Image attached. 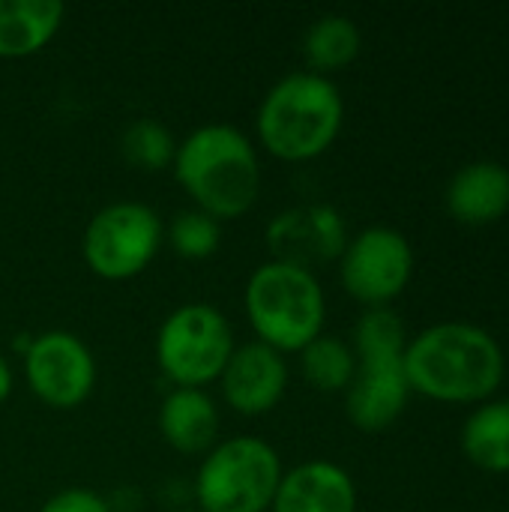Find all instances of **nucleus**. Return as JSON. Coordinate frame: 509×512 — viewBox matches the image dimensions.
<instances>
[{
	"label": "nucleus",
	"instance_id": "a211bd4d",
	"mask_svg": "<svg viewBox=\"0 0 509 512\" xmlns=\"http://www.w3.org/2000/svg\"><path fill=\"white\" fill-rule=\"evenodd\" d=\"M462 453L480 471L509 474V399H489L468 414Z\"/></svg>",
	"mask_w": 509,
	"mask_h": 512
},
{
	"label": "nucleus",
	"instance_id": "7ed1b4c3",
	"mask_svg": "<svg viewBox=\"0 0 509 512\" xmlns=\"http://www.w3.org/2000/svg\"><path fill=\"white\" fill-rule=\"evenodd\" d=\"M345 123V99L333 78L309 69L282 75L258 102L255 138L279 162H312L324 156Z\"/></svg>",
	"mask_w": 509,
	"mask_h": 512
},
{
	"label": "nucleus",
	"instance_id": "423d86ee",
	"mask_svg": "<svg viewBox=\"0 0 509 512\" xmlns=\"http://www.w3.org/2000/svg\"><path fill=\"white\" fill-rule=\"evenodd\" d=\"M237 348L234 327L213 303L177 306L156 333V363L174 387L207 390Z\"/></svg>",
	"mask_w": 509,
	"mask_h": 512
},
{
	"label": "nucleus",
	"instance_id": "9d476101",
	"mask_svg": "<svg viewBox=\"0 0 509 512\" xmlns=\"http://www.w3.org/2000/svg\"><path fill=\"white\" fill-rule=\"evenodd\" d=\"M348 237L351 234L342 213L321 201L285 207L264 228L270 261H282L309 273L336 264L348 246Z\"/></svg>",
	"mask_w": 509,
	"mask_h": 512
},
{
	"label": "nucleus",
	"instance_id": "6ab92c4d",
	"mask_svg": "<svg viewBox=\"0 0 509 512\" xmlns=\"http://www.w3.org/2000/svg\"><path fill=\"white\" fill-rule=\"evenodd\" d=\"M300 375L318 393H345L357 375V354L351 342L321 333L300 354Z\"/></svg>",
	"mask_w": 509,
	"mask_h": 512
},
{
	"label": "nucleus",
	"instance_id": "20e7f679",
	"mask_svg": "<svg viewBox=\"0 0 509 512\" xmlns=\"http://www.w3.org/2000/svg\"><path fill=\"white\" fill-rule=\"evenodd\" d=\"M243 309L255 342L285 357L300 354L327 324V297L318 273L282 261H264L252 270L243 288Z\"/></svg>",
	"mask_w": 509,
	"mask_h": 512
},
{
	"label": "nucleus",
	"instance_id": "f03ea898",
	"mask_svg": "<svg viewBox=\"0 0 509 512\" xmlns=\"http://www.w3.org/2000/svg\"><path fill=\"white\" fill-rule=\"evenodd\" d=\"M171 171L192 207L216 222L246 216L264 186L258 144L231 123H204L180 138Z\"/></svg>",
	"mask_w": 509,
	"mask_h": 512
},
{
	"label": "nucleus",
	"instance_id": "412c9836",
	"mask_svg": "<svg viewBox=\"0 0 509 512\" xmlns=\"http://www.w3.org/2000/svg\"><path fill=\"white\" fill-rule=\"evenodd\" d=\"M120 153L132 168L159 174V171L171 168L174 153H177V138L162 120L138 117L120 135Z\"/></svg>",
	"mask_w": 509,
	"mask_h": 512
},
{
	"label": "nucleus",
	"instance_id": "2eb2a0df",
	"mask_svg": "<svg viewBox=\"0 0 509 512\" xmlns=\"http://www.w3.org/2000/svg\"><path fill=\"white\" fill-rule=\"evenodd\" d=\"M447 210L462 225H492L509 210V168L495 159L462 165L444 192Z\"/></svg>",
	"mask_w": 509,
	"mask_h": 512
},
{
	"label": "nucleus",
	"instance_id": "dca6fc26",
	"mask_svg": "<svg viewBox=\"0 0 509 512\" xmlns=\"http://www.w3.org/2000/svg\"><path fill=\"white\" fill-rule=\"evenodd\" d=\"M60 0H0V60L39 54L63 27Z\"/></svg>",
	"mask_w": 509,
	"mask_h": 512
},
{
	"label": "nucleus",
	"instance_id": "1a4fd4ad",
	"mask_svg": "<svg viewBox=\"0 0 509 512\" xmlns=\"http://www.w3.org/2000/svg\"><path fill=\"white\" fill-rule=\"evenodd\" d=\"M21 360L27 387L45 408L75 411L96 390V357L69 330H45L27 339Z\"/></svg>",
	"mask_w": 509,
	"mask_h": 512
},
{
	"label": "nucleus",
	"instance_id": "f8f14e48",
	"mask_svg": "<svg viewBox=\"0 0 509 512\" xmlns=\"http://www.w3.org/2000/svg\"><path fill=\"white\" fill-rule=\"evenodd\" d=\"M411 387L402 360L357 363V375L345 390V414L360 432H387L408 408Z\"/></svg>",
	"mask_w": 509,
	"mask_h": 512
},
{
	"label": "nucleus",
	"instance_id": "f3484780",
	"mask_svg": "<svg viewBox=\"0 0 509 512\" xmlns=\"http://www.w3.org/2000/svg\"><path fill=\"white\" fill-rule=\"evenodd\" d=\"M360 48H363V33L357 21L342 12H327L315 18L303 33L306 69L324 78L351 66L360 57Z\"/></svg>",
	"mask_w": 509,
	"mask_h": 512
},
{
	"label": "nucleus",
	"instance_id": "5701e85b",
	"mask_svg": "<svg viewBox=\"0 0 509 512\" xmlns=\"http://www.w3.org/2000/svg\"><path fill=\"white\" fill-rule=\"evenodd\" d=\"M39 512H114L108 498L93 492V489H63L57 495H51Z\"/></svg>",
	"mask_w": 509,
	"mask_h": 512
},
{
	"label": "nucleus",
	"instance_id": "f257e3e1",
	"mask_svg": "<svg viewBox=\"0 0 509 512\" xmlns=\"http://www.w3.org/2000/svg\"><path fill=\"white\" fill-rule=\"evenodd\" d=\"M402 366L411 393L450 405L489 402L507 375L501 342L468 321H441L411 336Z\"/></svg>",
	"mask_w": 509,
	"mask_h": 512
},
{
	"label": "nucleus",
	"instance_id": "6e6552de",
	"mask_svg": "<svg viewBox=\"0 0 509 512\" xmlns=\"http://www.w3.org/2000/svg\"><path fill=\"white\" fill-rule=\"evenodd\" d=\"M339 279L348 297L366 309L390 306L414 276V249L411 240L390 225H369L348 237L342 252Z\"/></svg>",
	"mask_w": 509,
	"mask_h": 512
},
{
	"label": "nucleus",
	"instance_id": "0eeeda50",
	"mask_svg": "<svg viewBox=\"0 0 509 512\" xmlns=\"http://www.w3.org/2000/svg\"><path fill=\"white\" fill-rule=\"evenodd\" d=\"M165 243L162 216L144 201H111L99 207L81 237L87 270L105 282L141 276Z\"/></svg>",
	"mask_w": 509,
	"mask_h": 512
},
{
	"label": "nucleus",
	"instance_id": "aec40b11",
	"mask_svg": "<svg viewBox=\"0 0 509 512\" xmlns=\"http://www.w3.org/2000/svg\"><path fill=\"white\" fill-rule=\"evenodd\" d=\"M408 339L411 336L405 330V321L390 306H378V309H366L357 318L351 348L357 354V363L402 360L405 348H408Z\"/></svg>",
	"mask_w": 509,
	"mask_h": 512
},
{
	"label": "nucleus",
	"instance_id": "4468645a",
	"mask_svg": "<svg viewBox=\"0 0 509 512\" xmlns=\"http://www.w3.org/2000/svg\"><path fill=\"white\" fill-rule=\"evenodd\" d=\"M159 435L162 441L189 459H204L222 438V414L216 399L207 390L171 387L159 405Z\"/></svg>",
	"mask_w": 509,
	"mask_h": 512
},
{
	"label": "nucleus",
	"instance_id": "9b49d317",
	"mask_svg": "<svg viewBox=\"0 0 509 512\" xmlns=\"http://www.w3.org/2000/svg\"><path fill=\"white\" fill-rule=\"evenodd\" d=\"M288 378L291 372L285 354L252 339L234 348L216 384L222 390V402L234 414L264 417L285 399Z\"/></svg>",
	"mask_w": 509,
	"mask_h": 512
},
{
	"label": "nucleus",
	"instance_id": "39448f33",
	"mask_svg": "<svg viewBox=\"0 0 509 512\" xmlns=\"http://www.w3.org/2000/svg\"><path fill=\"white\" fill-rule=\"evenodd\" d=\"M282 474V459L264 438H222L198 465L195 504L201 512H270Z\"/></svg>",
	"mask_w": 509,
	"mask_h": 512
},
{
	"label": "nucleus",
	"instance_id": "ddd939ff",
	"mask_svg": "<svg viewBox=\"0 0 509 512\" xmlns=\"http://www.w3.org/2000/svg\"><path fill=\"white\" fill-rule=\"evenodd\" d=\"M270 512H357L354 477L327 459L300 462L282 474Z\"/></svg>",
	"mask_w": 509,
	"mask_h": 512
},
{
	"label": "nucleus",
	"instance_id": "4be33fe9",
	"mask_svg": "<svg viewBox=\"0 0 509 512\" xmlns=\"http://www.w3.org/2000/svg\"><path fill=\"white\" fill-rule=\"evenodd\" d=\"M165 240L171 243V249L180 258L207 261L222 246V222H216L213 216H207V213H201L195 207H186L165 228Z\"/></svg>",
	"mask_w": 509,
	"mask_h": 512
},
{
	"label": "nucleus",
	"instance_id": "393cba45",
	"mask_svg": "<svg viewBox=\"0 0 509 512\" xmlns=\"http://www.w3.org/2000/svg\"><path fill=\"white\" fill-rule=\"evenodd\" d=\"M180 512H201V510H198V507H195V510H180Z\"/></svg>",
	"mask_w": 509,
	"mask_h": 512
},
{
	"label": "nucleus",
	"instance_id": "b1692460",
	"mask_svg": "<svg viewBox=\"0 0 509 512\" xmlns=\"http://www.w3.org/2000/svg\"><path fill=\"white\" fill-rule=\"evenodd\" d=\"M12 390H15V375H12V366H9V360L0 354V405L12 396Z\"/></svg>",
	"mask_w": 509,
	"mask_h": 512
}]
</instances>
